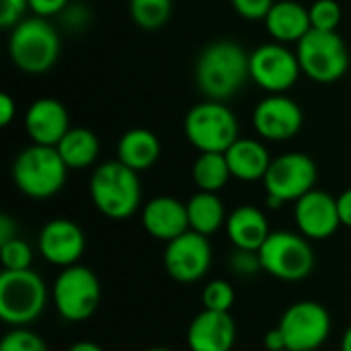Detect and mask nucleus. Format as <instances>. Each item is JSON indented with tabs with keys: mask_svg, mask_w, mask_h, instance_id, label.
<instances>
[{
	"mask_svg": "<svg viewBox=\"0 0 351 351\" xmlns=\"http://www.w3.org/2000/svg\"><path fill=\"white\" fill-rule=\"evenodd\" d=\"M251 80L247 49L228 39L208 43L195 62V84L206 99L226 101Z\"/></svg>",
	"mask_w": 351,
	"mask_h": 351,
	"instance_id": "1",
	"label": "nucleus"
},
{
	"mask_svg": "<svg viewBox=\"0 0 351 351\" xmlns=\"http://www.w3.org/2000/svg\"><path fill=\"white\" fill-rule=\"evenodd\" d=\"M88 195L97 212L109 220H128L140 210L142 185L134 169L119 160L95 167L88 181Z\"/></svg>",
	"mask_w": 351,
	"mask_h": 351,
	"instance_id": "2",
	"label": "nucleus"
},
{
	"mask_svg": "<svg viewBox=\"0 0 351 351\" xmlns=\"http://www.w3.org/2000/svg\"><path fill=\"white\" fill-rule=\"evenodd\" d=\"M60 33L45 16H25L10 29L8 56L25 74H45L60 58Z\"/></svg>",
	"mask_w": 351,
	"mask_h": 351,
	"instance_id": "3",
	"label": "nucleus"
},
{
	"mask_svg": "<svg viewBox=\"0 0 351 351\" xmlns=\"http://www.w3.org/2000/svg\"><path fill=\"white\" fill-rule=\"evenodd\" d=\"M68 167L56 146L31 144L12 160V181L16 189L31 199H49L62 191L68 179Z\"/></svg>",
	"mask_w": 351,
	"mask_h": 351,
	"instance_id": "4",
	"label": "nucleus"
},
{
	"mask_svg": "<svg viewBox=\"0 0 351 351\" xmlns=\"http://www.w3.org/2000/svg\"><path fill=\"white\" fill-rule=\"evenodd\" d=\"M185 138L197 152H226L239 140V119L224 101L193 105L183 121Z\"/></svg>",
	"mask_w": 351,
	"mask_h": 351,
	"instance_id": "5",
	"label": "nucleus"
},
{
	"mask_svg": "<svg viewBox=\"0 0 351 351\" xmlns=\"http://www.w3.org/2000/svg\"><path fill=\"white\" fill-rule=\"evenodd\" d=\"M51 302L66 323L88 321L101 304V282L86 265L64 267L51 286Z\"/></svg>",
	"mask_w": 351,
	"mask_h": 351,
	"instance_id": "6",
	"label": "nucleus"
},
{
	"mask_svg": "<svg viewBox=\"0 0 351 351\" xmlns=\"http://www.w3.org/2000/svg\"><path fill=\"white\" fill-rule=\"evenodd\" d=\"M47 304V286L33 269L0 274V319L10 327H29Z\"/></svg>",
	"mask_w": 351,
	"mask_h": 351,
	"instance_id": "7",
	"label": "nucleus"
},
{
	"mask_svg": "<svg viewBox=\"0 0 351 351\" xmlns=\"http://www.w3.org/2000/svg\"><path fill=\"white\" fill-rule=\"evenodd\" d=\"M296 56L302 74L319 84L337 82L350 68V49L337 31L311 29L296 43Z\"/></svg>",
	"mask_w": 351,
	"mask_h": 351,
	"instance_id": "8",
	"label": "nucleus"
},
{
	"mask_svg": "<svg viewBox=\"0 0 351 351\" xmlns=\"http://www.w3.org/2000/svg\"><path fill=\"white\" fill-rule=\"evenodd\" d=\"M261 267L282 282H302L315 269V251L306 237L290 230H276L259 249Z\"/></svg>",
	"mask_w": 351,
	"mask_h": 351,
	"instance_id": "9",
	"label": "nucleus"
},
{
	"mask_svg": "<svg viewBox=\"0 0 351 351\" xmlns=\"http://www.w3.org/2000/svg\"><path fill=\"white\" fill-rule=\"evenodd\" d=\"M249 70L251 82L269 95H284L302 74L296 51L278 41L257 45L249 53Z\"/></svg>",
	"mask_w": 351,
	"mask_h": 351,
	"instance_id": "10",
	"label": "nucleus"
},
{
	"mask_svg": "<svg viewBox=\"0 0 351 351\" xmlns=\"http://www.w3.org/2000/svg\"><path fill=\"white\" fill-rule=\"evenodd\" d=\"M290 351H317L331 335V315L315 300L288 306L278 323Z\"/></svg>",
	"mask_w": 351,
	"mask_h": 351,
	"instance_id": "11",
	"label": "nucleus"
},
{
	"mask_svg": "<svg viewBox=\"0 0 351 351\" xmlns=\"http://www.w3.org/2000/svg\"><path fill=\"white\" fill-rule=\"evenodd\" d=\"M317 165L304 152H286L271 160L263 185L267 197H274L282 204L298 202L302 195L315 189L317 185Z\"/></svg>",
	"mask_w": 351,
	"mask_h": 351,
	"instance_id": "12",
	"label": "nucleus"
},
{
	"mask_svg": "<svg viewBox=\"0 0 351 351\" xmlns=\"http://www.w3.org/2000/svg\"><path fill=\"white\" fill-rule=\"evenodd\" d=\"M162 263L167 274L179 284L199 282L212 265V245L210 237L195 230H187L173 239L165 247Z\"/></svg>",
	"mask_w": 351,
	"mask_h": 351,
	"instance_id": "13",
	"label": "nucleus"
},
{
	"mask_svg": "<svg viewBox=\"0 0 351 351\" xmlns=\"http://www.w3.org/2000/svg\"><path fill=\"white\" fill-rule=\"evenodd\" d=\"M304 115L300 105L286 95H269L257 103L253 111V128L259 138L269 142H286L300 134Z\"/></svg>",
	"mask_w": 351,
	"mask_h": 351,
	"instance_id": "14",
	"label": "nucleus"
},
{
	"mask_svg": "<svg viewBox=\"0 0 351 351\" xmlns=\"http://www.w3.org/2000/svg\"><path fill=\"white\" fill-rule=\"evenodd\" d=\"M86 249L84 230L68 218H53L43 224L37 237V251L39 255L56 265V267H70L80 261Z\"/></svg>",
	"mask_w": 351,
	"mask_h": 351,
	"instance_id": "15",
	"label": "nucleus"
},
{
	"mask_svg": "<svg viewBox=\"0 0 351 351\" xmlns=\"http://www.w3.org/2000/svg\"><path fill=\"white\" fill-rule=\"evenodd\" d=\"M294 220L298 232L308 241H325L341 226L337 197L327 191L313 189L294 202Z\"/></svg>",
	"mask_w": 351,
	"mask_h": 351,
	"instance_id": "16",
	"label": "nucleus"
},
{
	"mask_svg": "<svg viewBox=\"0 0 351 351\" xmlns=\"http://www.w3.org/2000/svg\"><path fill=\"white\" fill-rule=\"evenodd\" d=\"M23 125L31 144L39 146H58V142L72 128L66 105L53 97L33 101L25 111Z\"/></svg>",
	"mask_w": 351,
	"mask_h": 351,
	"instance_id": "17",
	"label": "nucleus"
},
{
	"mask_svg": "<svg viewBox=\"0 0 351 351\" xmlns=\"http://www.w3.org/2000/svg\"><path fill=\"white\" fill-rule=\"evenodd\" d=\"M237 343V323L230 313L204 308L187 327L189 351H232Z\"/></svg>",
	"mask_w": 351,
	"mask_h": 351,
	"instance_id": "18",
	"label": "nucleus"
},
{
	"mask_svg": "<svg viewBox=\"0 0 351 351\" xmlns=\"http://www.w3.org/2000/svg\"><path fill=\"white\" fill-rule=\"evenodd\" d=\"M144 230L162 243H169L189 230L187 204L173 195H156L142 208Z\"/></svg>",
	"mask_w": 351,
	"mask_h": 351,
	"instance_id": "19",
	"label": "nucleus"
},
{
	"mask_svg": "<svg viewBox=\"0 0 351 351\" xmlns=\"http://www.w3.org/2000/svg\"><path fill=\"white\" fill-rule=\"evenodd\" d=\"M226 234L234 249L243 251H259L263 243L269 239V222L263 210L255 206H239L228 214Z\"/></svg>",
	"mask_w": 351,
	"mask_h": 351,
	"instance_id": "20",
	"label": "nucleus"
},
{
	"mask_svg": "<svg viewBox=\"0 0 351 351\" xmlns=\"http://www.w3.org/2000/svg\"><path fill=\"white\" fill-rule=\"evenodd\" d=\"M265 29L278 43H298L313 27L308 8L296 0H278L274 2L269 14L265 16Z\"/></svg>",
	"mask_w": 351,
	"mask_h": 351,
	"instance_id": "21",
	"label": "nucleus"
},
{
	"mask_svg": "<svg viewBox=\"0 0 351 351\" xmlns=\"http://www.w3.org/2000/svg\"><path fill=\"white\" fill-rule=\"evenodd\" d=\"M224 156H226L232 179H239L245 183L263 181V177L274 160L269 156L265 144L259 140H253V138H239L224 152Z\"/></svg>",
	"mask_w": 351,
	"mask_h": 351,
	"instance_id": "22",
	"label": "nucleus"
},
{
	"mask_svg": "<svg viewBox=\"0 0 351 351\" xmlns=\"http://www.w3.org/2000/svg\"><path fill=\"white\" fill-rule=\"evenodd\" d=\"M160 150V140L152 130L132 128L117 142V160L136 173H142L156 165Z\"/></svg>",
	"mask_w": 351,
	"mask_h": 351,
	"instance_id": "23",
	"label": "nucleus"
},
{
	"mask_svg": "<svg viewBox=\"0 0 351 351\" xmlns=\"http://www.w3.org/2000/svg\"><path fill=\"white\" fill-rule=\"evenodd\" d=\"M56 150L60 152L68 169L80 171L97 162L101 154V140L88 128H70L66 136L58 142Z\"/></svg>",
	"mask_w": 351,
	"mask_h": 351,
	"instance_id": "24",
	"label": "nucleus"
},
{
	"mask_svg": "<svg viewBox=\"0 0 351 351\" xmlns=\"http://www.w3.org/2000/svg\"><path fill=\"white\" fill-rule=\"evenodd\" d=\"M187 216H189V230H195L204 237L216 234L222 226H226L228 214L224 202L218 193L197 191L187 202Z\"/></svg>",
	"mask_w": 351,
	"mask_h": 351,
	"instance_id": "25",
	"label": "nucleus"
},
{
	"mask_svg": "<svg viewBox=\"0 0 351 351\" xmlns=\"http://www.w3.org/2000/svg\"><path fill=\"white\" fill-rule=\"evenodd\" d=\"M191 179L197 191L218 193L232 179L224 152H199L191 167Z\"/></svg>",
	"mask_w": 351,
	"mask_h": 351,
	"instance_id": "26",
	"label": "nucleus"
},
{
	"mask_svg": "<svg viewBox=\"0 0 351 351\" xmlns=\"http://www.w3.org/2000/svg\"><path fill=\"white\" fill-rule=\"evenodd\" d=\"M173 12V0H130V16L144 31H156L167 25Z\"/></svg>",
	"mask_w": 351,
	"mask_h": 351,
	"instance_id": "27",
	"label": "nucleus"
},
{
	"mask_svg": "<svg viewBox=\"0 0 351 351\" xmlns=\"http://www.w3.org/2000/svg\"><path fill=\"white\" fill-rule=\"evenodd\" d=\"M0 263L4 271H25L31 269L33 263V249L23 239H12L0 245Z\"/></svg>",
	"mask_w": 351,
	"mask_h": 351,
	"instance_id": "28",
	"label": "nucleus"
},
{
	"mask_svg": "<svg viewBox=\"0 0 351 351\" xmlns=\"http://www.w3.org/2000/svg\"><path fill=\"white\" fill-rule=\"evenodd\" d=\"M234 288L226 280H212L206 284L202 292V304L208 311H218V313H230L234 304Z\"/></svg>",
	"mask_w": 351,
	"mask_h": 351,
	"instance_id": "29",
	"label": "nucleus"
},
{
	"mask_svg": "<svg viewBox=\"0 0 351 351\" xmlns=\"http://www.w3.org/2000/svg\"><path fill=\"white\" fill-rule=\"evenodd\" d=\"M311 27L317 31H337L341 23V4L337 0H315L308 6Z\"/></svg>",
	"mask_w": 351,
	"mask_h": 351,
	"instance_id": "30",
	"label": "nucleus"
},
{
	"mask_svg": "<svg viewBox=\"0 0 351 351\" xmlns=\"http://www.w3.org/2000/svg\"><path fill=\"white\" fill-rule=\"evenodd\" d=\"M0 351H49L41 335L27 327H12L0 341Z\"/></svg>",
	"mask_w": 351,
	"mask_h": 351,
	"instance_id": "31",
	"label": "nucleus"
},
{
	"mask_svg": "<svg viewBox=\"0 0 351 351\" xmlns=\"http://www.w3.org/2000/svg\"><path fill=\"white\" fill-rule=\"evenodd\" d=\"M230 269L241 276V278H253L259 271H263L261 267V259H259V251H243V249H234L232 257H230Z\"/></svg>",
	"mask_w": 351,
	"mask_h": 351,
	"instance_id": "32",
	"label": "nucleus"
},
{
	"mask_svg": "<svg viewBox=\"0 0 351 351\" xmlns=\"http://www.w3.org/2000/svg\"><path fill=\"white\" fill-rule=\"evenodd\" d=\"M276 0H230L234 12L245 21H265Z\"/></svg>",
	"mask_w": 351,
	"mask_h": 351,
	"instance_id": "33",
	"label": "nucleus"
},
{
	"mask_svg": "<svg viewBox=\"0 0 351 351\" xmlns=\"http://www.w3.org/2000/svg\"><path fill=\"white\" fill-rule=\"evenodd\" d=\"M27 10L29 0H0V27L10 31L16 23L25 19Z\"/></svg>",
	"mask_w": 351,
	"mask_h": 351,
	"instance_id": "34",
	"label": "nucleus"
},
{
	"mask_svg": "<svg viewBox=\"0 0 351 351\" xmlns=\"http://www.w3.org/2000/svg\"><path fill=\"white\" fill-rule=\"evenodd\" d=\"M62 19V25L70 31H78V29H84L88 19H90V12L86 6H80V4H68L64 8V12L60 14Z\"/></svg>",
	"mask_w": 351,
	"mask_h": 351,
	"instance_id": "35",
	"label": "nucleus"
},
{
	"mask_svg": "<svg viewBox=\"0 0 351 351\" xmlns=\"http://www.w3.org/2000/svg\"><path fill=\"white\" fill-rule=\"evenodd\" d=\"M70 0H29V10L37 16H60Z\"/></svg>",
	"mask_w": 351,
	"mask_h": 351,
	"instance_id": "36",
	"label": "nucleus"
},
{
	"mask_svg": "<svg viewBox=\"0 0 351 351\" xmlns=\"http://www.w3.org/2000/svg\"><path fill=\"white\" fill-rule=\"evenodd\" d=\"M14 117H16V101L8 93H2L0 95V125L8 128Z\"/></svg>",
	"mask_w": 351,
	"mask_h": 351,
	"instance_id": "37",
	"label": "nucleus"
},
{
	"mask_svg": "<svg viewBox=\"0 0 351 351\" xmlns=\"http://www.w3.org/2000/svg\"><path fill=\"white\" fill-rule=\"evenodd\" d=\"M337 208H339L341 226L351 228V187L350 189H346L341 195H337Z\"/></svg>",
	"mask_w": 351,
	"mask_h": 351,
	"instance_id": "38",
	"label": "nucleus"
},
{
	"mask_svg": "<svg viewBox=\"0 0 351 351\" xmlns=\"http://www.w3.org/2000/svg\"><path fill=\"white\" fill-rule=\"evenodd\" d=\"M263 346H265V350L267 351L288 350V348H286V339H284V335H282V331H280L278 327H274L271 331H267V333H265V337H263Z\"/></svg>",
	"mask_w": 351,
	"mask_h": 351,
	"instance_id": "39",
	"label": "nucleus"
},
{
	"mask_svg": "<svg viewBox=\"0 0 351 351\" xmlns=\"http://www.w3.org/2000/svg\"><path fill=\"white\" fill-rule=\"evenodd\" d=\"M12 239H16V222L8 214H2L0 216V245Z\"/></svg>",
	"mask_w": 351,
	"mask_h": 351,
	"instance_id": "40",
	"label": "nucleus"
},
{
	"mask_svg": "<svg viewBox=\"0 0 351 351\" xmlns=\"http://www.w3.org/2000/svg\"><path fill=\"white\" fill-rule=\"evenodd\" d=\"M68 351H105L99 343L95 341H76L74 346H70Z\"/></svg>",
	"mask_w": 351,
	"mask_h": 351,
	"instance_id": "41",
	"label": "nucleus"
},
{
	"mask_svg": "<svg viewBox=\"0 0 351 351\" xmlns=\"http://www.w3.org/2000/svg\"><path fill=\"white\" fill-rule=\"evenodd\" d=\"M341 351H351V325L341 337Z\"/></svg>",
	"mask_w": 351,
	"mask_h": 351,
	"instance_id": "42",
	"label": "nucleus"
},
{
	"mask_svg": "<svg viewBox=\"0 0 351 351\" xmlns=\"http://www.w3.org/2000/svg\"><path fill=\"white\" fill-rule=\"evenodd\" d=\"M146 351H173V350H167V348H150V350Z\"/></svg>",
	"mask_w": 351,
	"mask_h": 351,
	"instance_id": "43",
	"label": "nucleus"
},
{
	"mask_svg": "<svg viewBox=\"0 0 351 351\" xmlns=\"http://www.w3.org/2000/svg\"><path fill=\"white\" fill-rule=\"evenodd\" d=\"M282 351H290V350H282Z\"/></svg>",
	"mask_w": 351,
	"mask_h": 351,
	"instance_id": "44",
	"label": "nucleus"
}]
</instances>
